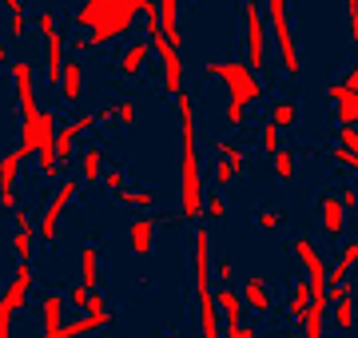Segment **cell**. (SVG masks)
I'll list each match as a JSON object with an SVG mask.
<instances>
[{"instance_id":"obj_18","label":"cell","mask_w":358,"mask_h":338,"mask_svg":"<svg viewBox=\"0 0 358 338\" xmlns=\"http://www.w3.org/2000/svg\"><path fill=\"white\" fill-rule=\"evenodd\" d=\"M215 307H219V318H223L227 326L243 323V299H239L231 286H219V291H215Z\"/></svg>"},{"instance_id":"obj_42","label":"cell","mask_w":358,"mask_h":338,"mask_svg":"<svg viewBox=\"0 0 358 338\" xmlns=\"http://www.w3.org/2000/svg\"><path fill=\"white\" fill-rule=\"evenodd\" d=\"M223 119H227V124H231V128H239V124H243V104H235V100H231V104H227V112H223Z\"/></svg>"},{"instance_id":"obj_51","label":"cell","mask_w":358,"mask_h":338,"mask_svg":"<svg viewBox=\"0 0 358 338\" xmlns=\"http://www.w3.org/2000/svg\"><path fill=\"white\" fill-rule=\"evenodd\" d=\"M164 338H179V335H171V330H167V335H164Z\"/></svg>"},{"instance_id":"obj_12","label":"cell","mask_w":358,"mask_h":338,"mask_svg":"<svg viewBox=\"0 0 358 338\" xmlns=\"http://www.w3.org/2000/svg\"><path fill=\"white\" fill-rule=\"evenodd\" d=\"M331 104H334V116H338V124L343 128H355L358 124V96L350 88H343V84H331Z\"/></svg>"},{"instance_id":"obj_46","label":"cell","mask_w":358,"mask_h":338,"mask_svg":"<svg viewBox=\"0 0 358 338\" xmlns=\"http://www.w3.org/2000/svg\"><path fill=\"white\" fill-rule=\"evenodd\" d=\"M338 203H343V211H358V191H355V187H343Z\"/></svg>"},{"instance_id":"obj_38","label":"cell","mask_w":358,"mask_h":338,"mask_svg":"<svg viewBox=\"0 0 358 338\" xmlns=\"http://www.w3.org/2000/svg\"><path fill=\"white\" fill-rule=\"evenodd\" d=\"M338 147H346V152H355V156H358V128H343V131H338Z\"/></svg>"},{"instance_id":"obj_27","label":"cell","mask_w":358,"mask_h":338,"mask_svg":"<svg viewBox=\"0 0 358 338\" xmlns=\"http://www.w3.org/2000/svg\"><path fill=\"white\" fill-rule=\"evenodd\" d=\"M80 175H84V179H100L103 175V147H88V152H84V159H80Z\"/></svg>"},{"instance_id":"obj_35","label":"cell","mask_w":358,"mask_h":338,"mask_svg":"<svg viewBox=\"0 0 358 338\" xmlns=\"http://www.w3.org/2000/svg\"><path fill=\"white\" fill-rule=\"evenodd\" d=\"M112 116H115V124H124V128H128V124H136V104H131V100H124V104L112 108Z\"/></svg>"},{"instance_id":"obj_1","label":"cell","mask_w":358,"mask_h":338,"mask_svg":"<svg viewBox=\"0 0 358 338\" xmlns=\"http://www.w3.org/2000/svg\"><path fill=\"white\" fill-rule=\"evenodd\" d=\"M136 13H140V0H84L72 20H76V28H88V36H80L72 52L103 48V44L120 40L136 24Z\"/></svg>"},{"instance_id":"obj_13","label":"cell","mask_w":358,"mask_h":338,"mask_svg":"<svg viewBox=\"0 0 358 338\" xmlns=\"http://www.w3.org/2000/svg\"><path fill=\"white\" fill-rule=\"evenodd\" d=\"M13 84H16V100H20V112H32L36 104V84H32V64L28 60H16L13 64Z\"/></svg>"},{"instance_id":"obj_50","label":"cell","mask_w":358,"mask_h":338,"mask_svg":"<svg viewBox=\"0 0 358 338\" xmlns=\"http://www.w3.org/2000/svg\"><path fill=\"white\" fill-rule=\"evenodd\" d=\"M0 64H4V40H0Z\"/></svg>"},{"instance_id":"obj_25","label":"cell","mask_w":358,"mask_h":338,"mask_svg":"<svg viewBox=\"0 0 358 338\" xmlns=\"http://www.w3.org/2000/svg\"><path fill=\"white\" fill-rule=\"evenodd\" d=\"M115 196H120V203H128V207H143V211L155 207V191H148V187H120Z\"/></svg>"},{"instance_id":"obj_37","label":"cell","mask_w":358,"mask_h":338,"mask_svg":"<svg viewBox=\"0 0 358 338\" xmlns=\"http://www.w3.org/2000/svg\"><path fill=\"white\" fill-rule=\"evenodd\" d=\"M108 311V299H103L100 291H88V307H84V314H103Z\"/></svg>"},{"instance_id":"obj_16","label":"cell","mask_w":358,"mask_h":338,"mask_svg":"<svg viewBox=\"0 0 358 338\" xmlns=\"http://www.w3.org/2000/svg\"><path fill=\"white\" fill-rule=\"evenodd\" d=\"M148 56H152V44H148V40H131L128 48H124V56H120V76H136V72H143Z\"/></svg>"},{"instance_id":"obj_40","label":"cell","mask_w":358,"mask_h":338,"mask_svg":"<svg viewBox=\"0 0 358 338\" xmlns=\"http://www.w3.org/2000/svg\"><path fill=\"white\" fill-rule=\"evenodd\" d=\"M68 307L84 311V307H88V291H84V286H68Z\"/></svg>"},{"instance_id":"obj_52","label":"cell","mask_w":358,"mask_h":338,"mask_svg":"<svg viewBox=\"0 0 358 338\" xmlns=\"http://www.w3.org/2000/svg\"><path fill=\"white\" fill-rule=\"evenodd\" d=\"M282 338H299V335H282Z\"/></svg>"},{"instance_id":"obj_45","label":"cell","mask_w":358,"mask_h":338,"mask_svg":"<svg viewBox=\"0 0 358 338\" xmlns=\"http://www.w3.org/2000/svg\"><path fill=\"white\" fill-rule=\"evenodd\" d=\"M331 156L338 159V163H346V168L358 171V156H355V152H346V147H331Z\"/></svg>"},{"instance_id":"obj_17","label":"cell","mask_w":358,"mask_h":338,"mask_svg":"<svg viewBox=\"0 0 358 338\" xmlns=\"http://www.w3.org/2000/svg\"><path fill=\"white\" fill-rule=\"evenodd\" d=\"M96 283H100V247L92 239L88 247L80 251V286L84 291H96Z\"/></svg>"},{"instance_id":"obj_32","label":"cell","mask_w":358,"mask_h":338,"mask_svg":"<svg viewBox=\"0 0 358 338\" xmlns=\"http://www.w3.org/2000/svg\"><path fill=\"white\" fill-rule=\"evenodd\" d=\"M275 175H279V179H291V175H294L291 147H279V152H275Z\"/></svg>"},{"instance_id":"obj_24","label":"cell","mask_w":358,"mask_h":338,"mask_svg":"<svg viewBox=\"0 0 358 338\" xmlns=\"http://www.w3.org/2000/svg\"><path fill=\"white\" fill-rule=\"evenodd\" d=\"M243 307H251V311H259V314H271V291L263 286V279H247V286H243Z\"/></svg>"},{"instance_id":"obj_9","label":"cell","mask_w":358,"mask_h":338,"mask_svg":"<svg viewBox=\"0 0 358 338\" xmlns=\"http://www.w3.org/2000/svg\"><path fill=\"white\" fill-rule=\"evenodd\" d=\"M195 295H211V231L195 227Z\"/></svg>"},{"instance_id":"obj_31","label":"cell","mask_w":358,"mask_h":338,"mask_svg":"<svg viewBox=\"0 0 358 338\" xmlns=\"http://www.w3.org/2000/svg\"><path fill=\"white\" fill-rule=\"evenodd\" d=\"M4 8H8V16H13V40H20V36H24V28H28L24 0H4Z\"/></svg>"},{"instance_id":"obj_29","label":"cell","mask_w":358,"mask_h":338,"mask_svg":"<svg viewBox=\"0 0 358 338\" xmlns=\"http://www.w3.org/2000/svg\"><path fill=\"white\" fill-rule=\"evenodd\" d=\"M307 307H310V286H307V283H299V286L291 291V299H287V314L303 323V314H307Z\"/></svg>"},{"instance_id":"obj_8","label":"cell","mask_w":358,"mask_h":338,"mask_svg":"<svg viewBox=\"0 0 358 338\" xmlns=\"http://www.w3.org/2000/svg\"><path fill=\"white\" fill-rule=\"evenodd\" d=\"M72 199H76V179H64L60 187H56V196H52L48 211H44V219L36 223V239H40V243H52V239H56L60 219H64V211H68V203H72Z\"/></svg>"},{"instance_id":"obj_33","label":"cell","mask_w":358,"mask_h":338,"mask_svg":"<svg viewBox=\"0 0 358 338\" xmlns=\"http://www.w3.org/2000/svg\"><path fill=\"white\" fill-rule=\"evenodd\" d=\"M203 215H207V219H211V223L227 219V203H223V196H219V191H215V196H211V199H207V211H203Z\"/></svg>"},{"instance_id":"obj_10","label":"cell","mask_w":358,"mask_h":338,"mask_svg":"<svg viewBox=\"0 0 358 338\" xmlns=\"http://www.w3.org/2000/svg\"><path fill=\"white\" fill-rule=\"evenodd\" d=\"M28 291H32V263H16L13 271V283L4 286V295H0V307H8V311H20L28 299Z\"/></svg>"},{"instance_id":"obj_48","label":"cell","mask_w":358,"mask_h":338,"mask_svg":"<svg viewBox=\"0 0 358 338\" xmlns=\"http://www.w3.org/2000/svg\"><path fill=\"white\" fill-rule=\"evenodd\" d=\"M100 179L108 183L112 191H120V187H124V171H120V168H108V175H100Z\"/></svg>"},{"instance_id":"obj_43","label":"cell","mask_w":358,"mask_h":338,"mask_svg":"<svg viewBox=\"0 0 358 338\" xmlns=\"http://www.w3.org/2000/svg\"><path fill=\"white\" fill-rule=\"evenodd\" d=\"M346 20H350V40L358 44V0H346Z\"/></svg>"},{"instance_id":"obj_2","label":"cell","mask_w":358,"mask_h":338,"mask_svg":"<svg viewBox=\"0 0 358 338\" xmlns=\"http://www.w3.org/2000/svg\"><path fill=\"white\" fill-rule=\"evenodd\" d=\"M176 112H179V135H183V183H179V215L183 219H199L203 215V175H199V152H195V100L187 91L176 96Z\"/></svg>"},{"instance_id":"obj_6","label":"cell","mask_w":358,"mask_h":338,"mask_svg":"<svg viewBox=\"0 0 358 338\" xmlns=\"http://www.w3.org/2000/svg\"><path fill=\"white\" fill-rule=\"evenodd\" d=\"M243 24H247V68L259 76L267 68V32H263V8H259V0H247L243 4Z\"/></svg>"},{"instance_id":"obj_30","label":"cell","mask_w":358,"mask_h":338,"mask_svg":"<svg viewBox=\"0 0 358 338\" xmlns=\"http://www.w3.org/2000/svg\"><path fill=\"white\" fill-rule=\"evenodd\" d=\"M32 251H36V231H16L13 235V255L20 263H32Z\"/></svg>"},{"instance_id":"obj_36","label":"cell","mask_w":358,"mask_h":338,"mask_svg":"<svg viewBox=\"0 0 358 338\" xmlns=\"http://www.w3.org/2000/svg\"><path fill=\"white\" fill-rule=\"evenodd\" d=\"M211 279H219L223 286H231V279H235V267H231V259H219L215 267H211Z\"/></svg>"},{"instance_id":"obj_34","label":"cell","mask_w":358,"mask_h":338,"mask_svg":"<svg viewBox=\"0 0 358 338\" xmlns=\"http://www.w3.org/2000/svg\"><path fill=\"white\" fill-rule=\"evenodd\" d=\"M235 179H239V175H235V168H231L227 159H219V163H215V187H231Z\"/></svg>"},{"instance_id":"obj_21","label":"cell","mask_w":358,"mask_h":338,"mask_svg":"<svg viewBox=\"0 0 358 338\" xmlns=\"http://www.w3.org/2000/svg\"><path fill=\"white\" fill-rule=\"evenodd\" d=\"M64 307H68V302L60 299V295H44V335H40V338H60Z\"/></svg>"},{"instance_id":"obj_41","label":"cell","mask_w":358,"mask_h":338,"mask_svg":"<svg viewBox=\"0 0 358 338\" xmlns=\"http://www.w3.org/2000/svg\"><path fill=\"white\" fill-rule=\"evenodd\" d=\"M279 211H271V207H263L259 211V227H263V231H275V227H279Z\"/></svg>"},{"instance_id":"obj_15","label":"cell","mask_w":358,"mask_h":338,"mask_svg":"<svg viewBox=\"0 0 358 338\" xmlns=\"http://www.w3.org/2000/svg\"><path fill=\"white\" fill-rule=\"evenodd\" d=\"M155 8H159V28H164V36L171 48L183 44V32H179V0H155Z\"/></svg>"},{"instance_id":"obj_49","label":"cell","mask_w":358,"mask_h":338,"mask_svg":"<svg viewBox=\"0 0 358 338\" xmlns=\"http://www.w3.org/2000/svg\"><path fill=\"white\" fill-rule=\"evenodd\" d=\"M343 88H350V91H355V96H358V64L350 68V72H346V80H343Z\"/></svg>"},{"instance_id":"obj_26","label":"cell","mask_w":358,"mask_h":338,"mask_svg":"<svg viewBox=\"0 0 358 338\" xmlns=\"http://www.w3.org/2000/svg\"><path fill=\"white\" fill-rule=\"evenodd\" d=\"M334 326L350 335L355 330V295H343V299H334Z\"/></svg>"},{"instance_id":"obj_14","label":"cell","mask_w":358,"mask_h":338,"mask_svg":"<svg viewBox=\"0 0 358 338\" xmlns=\"http://www.w3.org/2000/svg\"><path fill=\"white\" fill-rule=\"evenodd\" d=\"M108 323H112V311H103V314H80V318H72V323L60 326V338H84V335H96V330H103Z\"/></svg>"},{"instance_id":"obj_5","label":"cell","mask_w":358,"mask_h":338,"mask_svg":"<svg viewBox=\"0 0 358 338\" xmlns=\"http://www.w3.org/2000/svg\"><path fill=\"white\" fill-rule=\"evenodd\" d=\"M267 13H271V28H275V44H279V60L282 68L299 76V48H294V32H291V16H287V0H267Z\"/></svg>"},{"instance_id":"obj_22","label":"cell","mask_w":358,"mask_h":338,"mask_svg":"<svg viewBox=\"0 0 358 338\" xmlns=\"http://www.w3.org/2000/svg\"><path fill=\"white\" fill-rule=\"evenodd\" d=\"M327 311H331L327 295H322V299H310L307 314H303V338H322V323H327Z\"/></svg>"},{"instance_id":"obj_11","label":"cell","mask_w":358,"mask_h":338,"mask_svg":"<svg viewBox=\"0 0 358 338\" xmlns=\"http://www.w3.org/2000/svg\"><path fill=\"white\" fill-rule=\"evenodd\" d=\"M16 171H20V156L8 152L0 156V207L16 211Z\"/></svg>"},{"instance_id":"obj_39","label":"cell","mask_w":358,"mask_h":338,"mask_svg":"<svg viewBox=\"0 0 358 338\" xmlns=\"http://www.w3.org/2000/svg\"><path fill=\"white\" fill-rule=\"evenodd\" d=\"M263 147H267L271 156L279 152V128H275V124H263Z\"/></svg>"},{"instance_id":"obj_53","label":"cell","mask_w":358,"mask_h":338,"mask_svg":"<svg viewBox=\"0 0 358 338\" xmlns=\"http://www.w3.org/2000/svg\"><path fill=\"white\" fill-rule=\"evenodd\" d=\"M355 191H358V179H355Z\"/></svg>"},{"instance_id":"obj_47","label":"cell","mask_w":358,"mask_h":338,"mask_svg":"<svg viewBox=\"0 0 358 338\" xmlns=\"http://www.w3.org/2000/svg\"><path fill=\"white\" fill-rule=\"evenodd\" d=\"M13 223H16V231H36V223L28 219V211H20V207L13 211Z\"/></svg>"},{"instance_id":"obj_19","label":"cell","mask_w":358,"mask_h":338,"mask_svg":"<svg viewBox=\"0 0 358 338\" xmlns=\"http://www.w3.org/2000/svg\"><path fill=\"white\" fill-rule=\"evenodd\" d=\"M60 96L72 100V104L84 96V68H80V60H64V72H60Z\"/></svg>"},{"instance_id":"obj_4","label":"cell","mask_w":358,"mask_h":338,"mask_svg":"<svg viewBox=\"0 0 358 338\" xmlns=\"http://www.w3.org/2000/svg\"><path fill=\"white\" fill-rule=\"evenodd\" d=\"M36 28L44 36V76H48V84H60V72H64V60H68V40L56 28V16L48 8L36 13Z\"/></svg>"},{"instance_id":"obj_7","label":"cell","mask_w":358,"mask_h":338,"mask_svg":"<svg viewBox=\"0 0 358 338\" xmlns=\"http://www.w3.org/2000/svg\"><path fill=\"white\" fill-rule=\"evenodd\" d=\"M291 251H294V259L307 267V286H310V299H322L327 295V263H322V255H319V247L310 243L307 235H299L291 243Z\"/></svg>"},{"instance_id":"obj_44","label":"cell","mask_w":358,"mask_h":338,"mask_svg":"<svg viewBox=\"0 0 358 338\" xmlns=\"http://www.w3.org/2000/svg\"><path fill=\"white\" fill-rule=\"evenodd\" d=\"M219 338H259V330L239 323V326H227V335H219Z\"/></svg>"},{"instance_id":"obj_20","label":"cell","mask_w":358,"mask_h":338,"mask_svg":"<svg viewBox=\"0 0 358 338\" xmlns=\"http://www.w3.org/2000/svg\"><path fill=\"white\" fill-rule=\"evenodd\" d=\"M152 239H155V219H148V215L128 227V243H131L136 255H152V247H155Z\"/></svg>"},{"instance_id":"obj_28","label":"cell","mask_w":358,"mask_h":338,"mask_svg":"<svg viewBox=\"0 0 358 338\" xmlns=\"http://www.w3.org/2000/svg\"><path fill=\"white\" fill-rule=\"evenodd\" d=\"M267 124H275V128H294V124H299V108L291 104V100H279V104L271 108V119Z\"/></svg>"},{"instance_id":"obj_23","label":"cell","mask_w":358,"mask_h":338,"mask_svg":"<svg viewBox=\"0 0 358 338\" xmlns=\"http://www.w3.org/2000/svg\"><path fill=\"white\" fill-rule=\"evenodd\" d=\"M319 211H322V227H327V235H343V227H346L343 203H338L334 196H322L319 199Z\"/></svg>"},{"instance_id":"obj_3","label":"cell","mask_w":358,"mask_h":338,"mask_svg":"<svg viewBox=\"0 0 358 338\" xmlns=\"http://www.w3.org/2000/svg\"><path fill=\"white\" fill-rule=\"evenodd\" d=\"M207 76H215V80H223L227 84V91H231V100L235 104H259L263 96H267V84L251 72V68L243 64V60H211L207 64Z\"/></svg>"}]
</instances>
